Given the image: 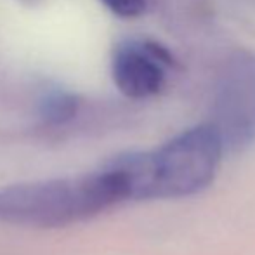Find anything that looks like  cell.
Returning <instances> with one entry per match:
<instances>
[{
    "label": "cell",
    "mask_w": 255,
    "mask_h": 255,
    "mask_svg": "<svg viewBox=\"0 0 255 255\" xmlns=\"http://www.w3.org/2000/svg\"><path fill=\"white\" fill-rule=\"evenodd\" d=\"M224 151L217 128L202 124L154 151L120 154L111 163L124 175L128 200L186 198L214 182Z\"/></svg>",
    "instance_id": "6da1fadb"
},
{
    "label": "cell",
    "mask_w": 255,
    "mask_h": 255,
    "mask_svg": "<svg viewBox=\"0 0 255 255\" xmlns=\"http://www.w3.org/2000/svg\"><path fill=\"white\" fill-rule=\"evenodd\" d=\"M128 200L120 170L113 163L80 177L21 182L0 189V222L26 228H64L87 221Z\"/></svg>",
    "instance_id": "7a4b0ae2"
},
{
    "label": "cell",
    "mask_w": 255,
    "mask_h": 255,
    "mask_svg": "<svg viewBox=\"0 0 255 255\" xmlns=\"http://www.w3.org/2000/svg\"><path fill=\"white\" fill-rule=\"evenodd\" d=\"M226 151H242L255 141V57L238 56L221 78L214 122Z\"/></svg>",
    "instance_id": "3957f363"
},
{
    "label": "cell",
    "mask_w": 255,
    "mask_h": 255,
    "mask_svg": "<svg viewBox=\"0 0 255 255\" xmlns=\"http://www.w3.org/2000/svg\"><path fill=\"white\" fill-rule=\"evenodd\" d=\"M175 59L153 40H128L117 47L111 59V75L118 91L130 99H146L165 85L168 68Z\"/></svg>",
    "instance_id": "277c9868"
},
{
    "label": "cell",
    "mask_w": 255,
    "mask_h": 255,
    "mask_svg": "<svg viewBox=\"0 0 255 255\" xmlns=\"http://www.w3.org/2000/svg\"><path fill=\"white\" fill-rule=\"evenodd\" d=\"M75 108H77V103L71 96L64 94V92H59V94H51L47 99L44 101V117L47 118L49 122H54V124H61V122H66L68 118L73 117Z\"/></svg>",
    "instance_id": "5b68a950"
},
{
    "label": "cell",
    "mask_w": 255,
    "mask_h": 255,
    "mask_svg": "<svg viewBox=\"0 0 255 255\" xmlns=\"http://www.w3.org/2000/svg\"><path fill=\"white\" fill-rule=\"evenodd\" d=\"M106 9L120 17H135L144 12L146 0H101Z\"/></svg>",
    "instance_id": "8992f818"
}]
</instances>
